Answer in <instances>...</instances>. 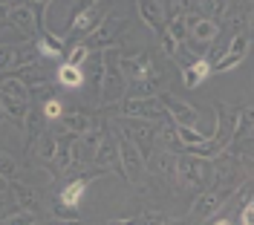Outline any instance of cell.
Here are the masks:
<instances>
[{
  "instance_id": "7bdbcfd3",
  "label": "cell",
  "mask_w": 254,
  "mask_h": 225,
  "mask_svg": "<svg viewBox=\"0 0 254 225\" xmlns=\"http://www.w3.org/2000/svg\"><path fill=\"white\" fill-rule=\"evenodd\" d=\"M6 15H9V9H6V6L0 3V20H6Z\"/></svg>"
},
{
  "instance_id": "30bf717a",
  "label": "cell",
  "mask_w": 254,
  "mask_h": 225,
  "mask_svg": "<svg viewBox=\"0 0 254 225\" xmlns=\"http://www.w3.org/2000/svg\"><path fill=\"white\" fill-rule=\"evenodd\" d=\"M185 26H188V41L196 49H205L217 41L220 35V23L217 20H208L202 15H185Z\"/></svg>"
},
{
  "instance_id": "ab89813d",
  "label": "cell",
  "mask_w": 254,
  "mask_h": 225,
  "mask_svg": "<svg viewBox=\"0 0 254 225\" xmlns=\"http://www.w3.org/2000/svg\"><path fill=\"white\" fill-rule=\"evenodd\" d=\"M95 3H98V0H69V17L84 12V9H90V6H95Z\"/></svg>"
},
{
  "instance_id": "5bb4252c",
  "label": "cell",
  "mask_w": 254,
  "mask_h": 225,
  "mask_svg": "<svg viewBox=\"0 0 254 225\" xmlns=\"http://www.w3.org/2000/svg\"><path fill=\"white\" fill-rule=\"evenodd\" d=\"M32 44H35V52H38L41 58H49V61L64 58V55H66V49H69L66 38H64V35L49 32V26H41V32H38V38H35Z\"/></svg>"
},
{
  "instance_id": "44dd1931",
  "label": "cell",
  "mask_w": 254,
  "mask_h": 225,
  "mask_svg": "<svg viewBox=\"0 0 254 225\" xmlns=\"http://www.w3.org/2000/svg\"><path fill=\"white\" fill-rule=\"evenodd\" d=\"M44 124H47V118L41 115V110H35V107H29V112H26V118H23V147L26 150H32V145H35V139L41 136V130H44Z\"/></svg>"
},
{
  "instance_id": "4dcf8cb0",
  "label": "cell",
  "mask_w": 254,
  "mask_h": 225,
  "mask_svg": "<svg viewBox=\"0 0 254 225\" xmlns=\"http://www.w3.org/2000/svg\"><path fill=\"white\" fill-rule=\"evenodd\" d=\"M41 115L47 118V121H58L64 115V104H61V98H47L44 104H41Z\"/></svg>"
},
{
  "instance_id": "83f0119b",
  "label": "cell",
  "mask_w": 254,
  "mask_h": 225,
  "mask_svg": "<svg viewBox=\"0 0 254 225\" xmlns=\"http://www.w3.org/2000/svg\"><path fill=\"white\" fill-rule=\"evenodd\" d=\"M199 9H202V17L220 23V17H225L228 12V0H199Z\"/></svg>"
},
{
  "instance_id": "3957f363",
  "label": "cell",
  "mask_w": 254,
  "mask_h": 225,
  "mask_svg": "<svg viewBox=\"0 0 254 225\" xmlns=\"http://www.w3.org/2000/svg\"><path fill=\"white\" fill-rule=\"evenodd\" d=\"M127 29V17H116V15H107L93 32L87 38H81V44L90 49V52H98V49H113V47H122L119 44V35Z\"/></svg>"
},
{
  "instance_id": "8992f818",
  "label": "cell",
  "mask_w": 254,
  "mask_h": 225,
  "mask_svg": "<svg viewBox=\"0 0 254 225\" xmlns=\"http://www.w3.org/2000/svg\"><path fill=\"white\" fill-rule=\"evenodd\" d=\"M122 136L130 139L133 145L139 147V153H142L144 159L150 156V150L156 145V127H153V121H142V118H125L122 115Z\"/></svg>"
},
{
  "instance_id": "d6a6232c",
  "label": "cell",
  "mask_w": 254,
  "mask_h": 225,
  "mask_svg": "<svg viewBox=\"0 0 254 225\" xmlns=\"http://www.w3.org/2000/svg\"><path fill=\"white\" fill-rule=\"evenodd\" d=\"M17 52H20V49H15V47H0V75H3V72H12V69H15Z\"/></svg>"
},
{
  "instance_id": "484cf974",
  "label": "cell",
  "mask_w": 254,
  "mask_h": 225,
  "mask_svg": "<svg viewBox=\"0 0 254 225\" xmlns=\"http://www.w3.org/2000/svg\"><path fill=\"white\" fill-rule=\"evenodd\" d=\"M252 130H254V110L252 107H240L237 110V130H234V139H231V142H246V139H252Z\"/></svg>"
},
{
  "instance_id": "f1b7e54d",
  "label": "cell",
  "mask_w": 254,
  "mask_h": 225,
  "mask_svg": "<svg viewBox=\"0 0 254 225\" xmlns=\"http://www.w3.org/2000/svg\"><path fill=\"white\" fill-rule=\"evenodd\" d=\"M17 159L9 153V150H0V179L3 182H12V179L17 176Z\"/></svg>"
},
{
  "instance_id": "cb8c5ba5",
  "label": "cell",
  "mask_w": 254,
  "mask_h": 225,
  "mask_svg": "<svg viewBox=\"0 0 254 225\" xmlns=\"http://www.w3.org/2000/svg\"><path fill=\"white\" fill-rule=\"evenodd\" d=\"M0 96H6V98H17V101H32L29 87H26L23 81L17 78V75H6V78L0 81Z\"/></svg>"
},
{
  "instance_id": "ee69618b",
  "label": "cell",
  "mask_w": 254,
  "mask_h": 225,
  "mask_svg": "<svg viewBox=\"0 0 254 225\" xmlns=\"http://www.w3.org/2000/svg\"><path fill=\"white\" fill-rule=\"evenodd\" d=\"M52 225H81V223H61V220H55Z\"/></svg>"
},
{
  "instance_id": "4316f807",
  "label": "cell",
  "mask_w": 254,
  "mask_h": 225,
  "mask_svg": "<svg viewBox=\"0 0 254 225\" xmlns=\"http://www.w3.org/2000/svg\"><path fill=\"white\" fill-rule=\"evenodd\" d=\"M162 32L171 35L176 44L182 47V44L188 41V26H185V15H182V17H168V20H165V29H162Z\"/></svg>"
},
{
  "instance_id": "d4e9b609",
  "label": "cell",
  "mask_w": 254,
  "mask_h": 225,
  "mask_svg": "<svg viewBox=\"0 0 254 225\" xmlns=\"http://www.w3.org/2000/svg\"><path fill=\"white\" fill-rule=\"evenodd\" d=\"M58 84H61L64 90H81L84 87V69L81 66L61 64L58 66Z\"/></svg>"
},
{
  "instance_id": "e0dca14e",
  "label": "cell",
  "mask_w": 254,
  "mask_h": 225,
  "mask_svg": "<svg viewBox=\"0 0 254 225\" xmlns=\"http://www.w3.org/2000/svg\"><path fill=\"white\" fill-rule=\"evenodd\" d=\"M136 12H139V20H144L147 29L162 35V29H165V9H162L159 0H136Z\"/></svg>"
},
{
  "instance_id": "b9f144b4",
  "label": "cell",
  "mask_w": 254,
  "mask_h": 225,
  "mask_svg": "<svg viewBox=\"0 0 254 225\" xmlns=\"http://www.w3.org/2000/svg\"><path fill=\"white\" fill-rule=\"evenodd\" d=\"M104 225H139V220L136 217H127V220H110V223H104Z\"/></svg>"
},
{
  "instance_id": "1f68e13d",
  "label": "cell",
  "mask_w": 254,
  "mask_h": 225,
  "mask_svg": "<svg viewBox=\"0 0 254 225\" xmlns=\"http://www.w3.org/2000/svg\"><path fill=\"white\" fill-rule=\"evenodd\" d=\"M49 211H52V217L61 220V223H78V208H66L61 202H52Z\"/></svg>"
},
{
  "instance_id": "4fadbf2b",
  "label": "cell",
  "mask_w": 254,
  "mask_h": 225,
  "mask_svg": "<svg viewBox=\"0 0 254 225\" xmlns=\"http://www.w3.org/2000/svg\"><path fill=\"white\" fill-rule=\"evenodd\" d=\"M110 15L107 12V6H101V3H95V6H90V9H84V12H78V15L69 17V23H66V35H81V38H87V35L93 32L95 26L104 20V17Z\"/></svg>"
},
{
  "instance_id": "9c48e42d",
  "label": "cell",
  "mask_w": 254,
  "mask_h": 225,
  "mask_svg": "<svg viewBox=\"0 0 254 225\" xmlns=\"http://www.w3.org/2000/svg\"><path fill=\"white\" fill-rule=\"evenodd\" d=\"M116 145H119V168H122V179L125 182H136L139 173L144 170V156L139 153V147L133 145L125 136H116Z\"/></svg>"
},
{
  "instance_id": "9a60e30c",
  "label": "cell",
  "mask_w": 254,
  "mask_h": 225,
  "mask_svg": "<svg viewBox=\"0 0 254 225\" xmlns=\"http://www.w3.org/2000/svg\"><path fill=\"white\" fill-rule=\"evenodd\" d=\"M9 193L15 196V205L20 211H26V214H32V217H41L44 214V196L35 191V188H29V185H23V182H9Z\"/></svg>"
},
{
  "instance_id": "277c9868",
  "label": "cell",
  "mask_w": 254,
  "mask_h": 225,
  "mask_svg": "<svg viewBox=\"0 0 254 225\" xmlns=\"http://www.w3.org/2000/svg\"><path fill=\"white\" fill-rule=\"evenodd\" d=\"M122 115L125 118H142V121H162L165 118V107L159 96H150V98H139V96H125L122 98Z\"/></svg>"
},
{
  "instance_id": "6da1fadb",
  "label": "cell",
  "mask_w": 254,
  "mask_h": 225,
  "mask_svg": "<svg viewBox=\"0 0 254 225\" xmlns=\"http://www.w3.org/2000/svg\"><path fill=\"white\" fill-rule=\"evenodd\" d=\"M171 170H174V179L182 188L205 191L208 182L214 179V162L190 156V153H179V156H174V168H171Z\"/></svg>"
},
{
  "instance_id": "8fae6325",
  "label": "cell",
  "mask_w": 254,
  "mask_h": 225,
  "mask_svg": "<svg viewBox=\"0 0 254 225\" xmlns=\"http://www.w3.org/2000/svg\"><path fill=\"white\" fill-rule=\"evenodd\" d=\"M225 199H231V193L222 191V188H205V191H199V196H196V202L190 205V217L193 220H211V217H217L222 208V202Z\"/></svg>"
},
{
  "instance_id": "e575fe53",
  "label": "cell",
  "mask_w": 254,
  "mask_h": 225,
  "mask_svg": "<svg viewBox=\"0 0 254 225\" xmlns=\"http://www.w3.org/2000/svg\"><path fill=\"white\" fill-rule=\"evenodd\" d=\"M26 6H29L32 12H35V20H38V26H47V23H44V17H47V9L52 6V0H26Z\"/></svg>"
},
{
  "instance_id": "836d02e7",
  "label": "cell",
  "mask_w": 254,
  "mask_h": 225,
  "mask_svg": "<svg viewBox=\"0 0 254 225\" xmlns=\"http://www.w3.org/2000/svg\"><path fill=\"white\" fill-rule=\"evenodd\" d=\"M35 220H38V217H32L26 211H12L9 217L0 220V225H35Z\"/></svg>"
},
{
  "instance_id": "7402d4cb",
  "label": "cell",
  "mask_w": 254,
  "mask_h": 225,
  "mask_svg": "<svg viewBox=\"0 0 254 225\" xmlns=\"http://www.w3.org/2000/svg\"><path fill=\"white\" fill-rule=\"evenodd\" d=\"M84 196H87V179H72V182H66V185H64L58 202L66 205V208H81Z\"/></svg>"
},
{
  "instance_id": "7a4b0ae2",
  "label": "cell",
  "mask_w": 254,
  "mask_h": 225,
  "mask_svg": "<svg viewBox=\"0 0 254 225\" xmlns=\"http://www.w3.org/2000/svg\"><path fill=\"white\" fill-rule=\"evenodd\" d=\"M127 93V81L122 75V66H119V47L104 49V75H101V87H98V98L101 104H116L122 101Z\"/></svg>"
},
{
  "instance_id": "7c38bea8",
  "label": "cell",
  "mask_w": 254,
  "mask_h": 225,
  "mask_svg": "<svg viewBox=\"0 0 254 225\" xmlns=\"http://www.w3.org/2000/svg\"><path fill=\"white\" fill-rule=\"evenodd\" d=\"M159 101H162V107H165V115L174 121L176 127H196V124H199V112L193 110L190 104H185L182 98L171 96V93H162Z\"/></svg>"
},
{
  "instance_id": "f546056e",
  "label": "cell",
  "mask_w": 254,
  "mask_h": 225,
  "mask_svg": "<svg viewBox=\"0 0 254 225\" xmlns=\"http://www.w3.org/2000/svg\"><path fill=\"white\" fill-rule=\"evenodd\" d=\"M64 58H66L64 64H69V66H84V61L90 58V49L78 41V44H72V47L66 49V55H64Z\"/></svg>"
},
{
  "instance_id": "603a6c76",
  "label": "cell",
  "mask_w": 254,
  "mask_h": 225,
  "mask_svg": "<svg viewBox=\"0 0 254 225\" xmlns=\"http://www.w3.org/2000/svg\"><path fill=\"white\" fill-rule=\"evenodd\" d=\"M55 145H58V136H55V130H41V136L35 139V145H32V150H35V156L41 162H52V156H55Z\"/></svg>"
},
{
  "instance_id": "ba28073f",
  "label": "cell",
  "mask_w": 254,
  "mask_h": 225,
  "mask_svg": "<svg viewBox=\"0 0 254 225\" xmlns=\"http://www.w3.org/2000/svg\"><path fill=\"white\" fill-rule=\"evenodd\" d=\"M98 170H107V173H119L122 176V168H119V145H116V136L101 130L98 133V145L93 150V159H90Z\"/></svg>"
},
{
  "instance_id": "d6986e66",
  "label": "cell",
  "mask_w": 254,
  "mask_h": 225,
  "mask_svg": "<svg viewBox=\"0 0 254 225\" xmlns=\"http://www.w3.org/2000/svg\"><path fill=\"white\" fill-rule=\"evenodd\" d=\"M208 75H211V61L208 58H193L190 64L182 66V84H185V90H196Z\"/></svg>"
},
{
  "instance_id": "ac0fdd59",
  "label": "cell",
  "mask_w": 254,
  "mask_h": 225,
  "mask_svg": "<svg viewBox=\"0 0 254 225\" xmlns=\"http://www.w3.org/2000/svg\"><path fill=\"white\" fill-rule=\"evenodd\" d=\"M58 127L66 130V133H72V136H84V133H93V130L98 127V121H95L90 112L72 110L69 115H61V118H58Z\"/></svg>"
},
{
  "instance_id": "60d3db41",
  "label": "cell",
  "mask_w": 254,
  "mask_h": 225,
  "mask_svg": "<svg viewBox=\"0 0 254 225\" xmlns=\"http://www.w3.org/2000/svg\"><path fill=\"white\" fill-rule=\"evenodd\" d=\"M240 223H243V225H254V205H252V202L240 208Z\"/></svg>"
},
{
  "instance_id": "2e32d148",
  "label": "cell",
  "mask_w": 254,
  "mask_h": 225,
  "mask_svg": "<svg viewBox=\"0 0 254 225\" xmlns=\"http://www.w3.org/2000/svg\"><path fill=\"white\" fill-rule=\"evenodd\" d=\"M6 20H9V23H12V26H15L26 41H35L38 32H41V26H38V20H35V12H32L26 3L12 6V9H9V15H6Z\"/></svg>"
},
{
  "instance_id": "d590c367",
  "label": "cell",
  "mask_w": 254,
  "mask_h": 225,
  "mask_svg": "<svg viewBox=\"0 0 254 225\" xmlns=\"http://www.w3.org/2000/svg\"><path fill=\"white\" fill-rule=\"evenodd\" d=\"M171 220L162 214V211H144L142 217H139V225H168Z\"/></svg>"
},
{
  "instance_id": "5b68a950",
  "label": "cell",
  "mask_w": 254,
  "mask_h": 225,
  "mask_svg": "<svg viewBox=\"0 0 254 225\" xmlns=\"http://www.w3.org/2000/svg\"><path fill=\"white\" fill-rule=\"evenodd\" d=\"M119 66L127 84H136L153 75V52L142 49V52H119Z\"/></svg>"
},
{
  "instance_id": "f6af8a7d",
  "label": "cell",
  "mask_w": 254,
  "mask_h": 225,
  "mask_svg": "<svg viewBox=\"0 0 254 225\" xmlns=\"http://www.w3.org/2000/svg\"><path fill=\"white\" fill-rule=\"evenodd\" d=\"M214 225H231L228 220H214Z\"/></svg>"
},
{
  "instance_id": "f35d334b",
  "label": "cell",
  "mask_w": 254,
  "mask_h": 225,
  "mask_svg": "<svg viewBox=\"0 0 254 225\" xmlns=\"http://www.w3.org/2000/svg\"><path fill=\"white\" fill-rule=\"evenodd\" d=\"M159 38H162V52H165L168 58H176V55H179V44H176L171 35H165V32L159 35Z\"/></svg>"
},
{
  "instance_id": "74e56055",
  "label": "cell",
  "mask_w": 254,
  "mask_h": 225,
  "mask_svg": "<svg viewBox=\"0 0 254 225\" xmlns=\"http://www.w3.org/2000/svg\"><path fill=\"white\" fill-rule=\"evenodd\" d=\"M12 211H17L15 196H12L9 191H0V220H3V217H9Z\"/></svg>"
},
{
  "instance_id": "8d00e7d4",
  "label": "cell",
  "mask_w": 254,
  "mask_h": 225,
  "mask_svg": "<svg viewBox=\"0 0 254 225\" xmlns=\"http://www.w3.org/2000/svg\"><path fill=\"white\" fill-rule=\"evenodd\" d=\"M190 0H168V17H182L188 15Z\"/></svg>"
},
{
  "instance_id": "52a82bcc",
  "label": "cell",
  "mask_w": 254,
  "mask_h": 225,
  "mask_svg": "<svg viewBox=\"0 0 254 225\" xmlns=\"http://www.w3.org/2000/svg\"><path fill=\"white\" fill-rule=\"evenodd\" d=\"M246 55H249V32H237L231 35V41H228V47L222 49V55L211 64V72H231V69H237L243 61H246Z\"/></svg>"
},
{
  "instance_id": "ffe728a7",
  "label": "cell",
  "mask_w": 254,
  "mask_h": 225,
  "mask_svg": "<svg viewBox=\"0 0 254 225\" xmlns=\"http://www.w3.org/2000/svg\"><path fill=\"white\" fill-rule=\"evenodd\" d=\"M29 107H32V101H17V98L0 96V110H3V118H6V121H15L17 127H23V118H26Z\"/></svg>"
}]
</instances>
